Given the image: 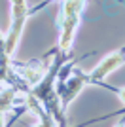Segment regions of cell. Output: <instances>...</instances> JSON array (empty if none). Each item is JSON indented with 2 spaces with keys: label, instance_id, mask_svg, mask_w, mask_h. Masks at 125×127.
<instances>
[{
  "label": "cell",
  "instance_id": "6da1fadb",
  "mask_svg": "<svg viewBox=\"0 0 125 127\" xmlns=\"http://www.w3.org/2000/svg\"><path fill=\"white\" fill-rule=\"evenodd\" d=\"M25 21H27V2L25 0H13L11 2V27L4 44L6 55H11L15 51V46L21 38V31H23Z\"/></svg>",
  "mask_w": 125,
  "mask_h": 127
},
{
  "label": "cell",
  "instance_id": "7a4b0ae2",
  "mask_svg": "<svg viewBox=\"0 0 125 127\" xmlns=\"http://www.w3.org/2000/svg\"><path fill=\"white\" fill-rule=\"evenodd\" d=\"M121 64H123V55H121V53H112L108 57H104L102 61L95 66L93 72L89 74V78L97 80V82H99V80H104L110 72H114L116 68H120Z\"/></svg>",
  "mask_w": 125,
  "mask_h": 127
},
{
  "label": "cell",
  "instance_id": "3957f363",
  "mask_svg": "<svg viewBox=\"0 0 125 127\" xmlns=\"http://www.w3.org/2000/svg\"><path fill=\"white\" fill-rule=\"evenodd\" d=\"M76 27H78V17H66L64 19V31H62V36H61V48L62 49L70 48Z\"/></svg>",
  "mask_w": 125,
  "mask_h": 127
},
{
  "label": "cell",
  "instance_id": "277c9868",
  "mask_svg": "<svg viewBox=\"0 0 125 127\" xmlns=\"http://www.w3.org/2000/svg\"><path fill=\"white\" fill-rule=\"evenodd\" d=\"M85 76H78V78H72L66 82V87H64V102H68L72 97L78 95V91L83 87V84H85Z\"/></svg>",
  "mask_w": 125,
  "mask_h": 127
},
{
  "label": "cell",
  "instance_id": "5b68a950",
  "mask_svg": "<svg viewBox=\"0 0 125 127\" xmlns=\"http://www.w3.org/2000/svg\"><path fill=\"white\" fill-rule=\"evenodd\" d=\"M83 6V0H66L64 4V17H78Z\"/></svg>",
  "mask_w": 125,
  "mask_h": 127
},
{
  "label": "cell",
  "instance_id": "8992f818",
  "mask_svg": "<svg viewBox=\"0 0 125 127\" xmlns=\"http://www.w3.org/2000/svg\"><path fill=\"white\" fill-rule=\"evenodd\" d=\"M11 99H13V93H2L0 95V108H6V106H10L11 104Z\"/></svg>",
  "mask_w": 125,
  "mask_h": 127
},
{
  "label": "cell",
  "instance_id": "52a82bcc",
  "mask_svg": "<svg viewBox=\"0 0 125 127\" xmlns=\"http://www.w3.org/2000/svg\"><path fill=\"white\" fill-rule=\"evenodd\" d=\"M118 95H120L121 102H123V104H125V87H123V89H120V91H118Z\"/></svg>",
  "mask_w": 125,
  "mask_h": 127
},
{
  "label": "cell",
  "instance_id": "ba28073f",
  "mask_svg": "<svg viewBox=\"0 0 125 127\" xmlns=\"http://www.w3.org/2000/svg\"><path fill=\"white\" fill-rule=\"evenodd\" d=\"M116 127H123V125H116Z\"/></svg>",
  "mask_w": 125,
  "mask_h": 127
}]
</instances>
